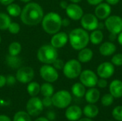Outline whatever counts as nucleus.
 Segmentation results:
<instances>
[{
    "label": "nucleus",
    "mask_w": 122,
    "mask_h": 121,
    "mask_svg": "<svg viewBox=\"0 0 122 121\" xmlns=\"http://www.w3.org/2000/svg\"><path fill=\"white\" fill-rule=\"evenodd\" d=\"M44 16V10L41 5L29 1L21 10L20 19L26 26H36L41 22Z\"/></svg>",
    "instance_id": "obj_1"
},
{
    "label": "nucleus",
    "mask_w": 122,
    "mask_h": 121,
    "mask_svg": "<svg viewBox=\"0 0 122 121\" xmlns=\"http://www.w3.org/2000/svg\"><path fill=\"white\" fill-rule=\"evenodd\" d=\"M69 41L71 46L76 51L86 47L90 41L89 34L83 28H76L69 34Z\"/></svg>",
    "instance_id": "obj_2"
},
{
    "label": "nucleus",
    "mask_w": 122,
    "mask_h": 121,
    "mask_svg": "<svg viewBox=\"0 0 122 121\" xmlns=\"http://www.w3.org/2000/svg\"><path fill=\"white\" fill-rule=\"evenodd\" d=\"M61 21L62 19L59 14L51 11L44 16L41 23L43 30L46 34L53 35L60 31L62 26Z\"/></svg>",
    "instance_id": "obj_3"
},
{
    "label": "nucleus",
    "mask_w": 122,
    "mask_h": 121,
    "mask_svg": "<svg viewBox=\"0 0 122 121\" xmlns=\"http://www.w3.org/2000/svg\"><path fill=\"white\" fill-rule=\"evenodd\" d=\"M58 56L57 49L51 44L41 46L36 53L37 59L44 64H52L54 61L58 58Z\"/></svg>",
    "instance_id": "obj_4"
},
{
    "label": "nucleus",
    "mask_w": 122,
    "mask_h": 121,
    "mask_svg": "<svg viewBox=\"0 0 122 121\" xmlns=\"http://www.w3.org/2000/svg\"><path fill=\"white\" fill-rule=\"evenodd\" d=\"M51 99L53 106L57 108L64 109L70 106L72 101V96L68 91L61 90L54 93L51 96Z\"/></svg>",
    "instance_id": "obj_5"
},
{
    "label": "nucleus",
    "mask_w": 122,
    "mask_h": 121,
    "mask_svg": "<svg viewBox=\"0 0 122 121\" xmlns=\"http://www.w3.org/2000/svg\"><path fill=\"white\" fill-rule=\"evenodd\" d=\"M64 75L69 79H75L82 71L81 63L76 59H71L65 63L63 68Z\"/></svg>",
    "instance_id": "obj_6"
},
{
    "label": "nucleus",
    "mask_w": 122,
    "mask_h": 121,
    "mask_svg": "<svg viewBox=\"0 0 122 121\" xmlns=\"http://www.w3.org/2000/svg\"><path fill=\"white\" fill-rule=\"evenodd\" d=\"M39 73L43 80L48 83H54L59 78L58 71L51 64H44L39 69Z\"/></svg>",
    "instance_id": "obj_7"
},
{
    "label": "nucleus",
    "mask_w": 122,
    "mask_h": 121,
    "mask_svg": "<svg viewBox=\"0 0 122 121\" xmlns=\"http://www.w3.org/2000/svg\"><path fill=\"white\" fill-rule=\"evenodd\" d=\"M104 26L109 33L117 35L122 31V18L117 15H110L105 19Z\"/></svg>",
    "instance_id": "obj_8"
},
{
    "label": "nucleus",
    "mask_w": 122,
    "mask_h": 121,
    "mask_svg": "<svg viewBox=\"0 0 122 121\" xmlns=\"http://www.w3.org/2000/svg\"><path fill=\"white\" fill-rule=\"evenodd\" d=\"M26 109L30 116H38L44 110L42 101L36 96L31 97L26 103Z\"/></svg>",
    "instance_id": "obj_9"
},
{
    "label": "nucleus",
    "mask_w": 122,
    "mask_h": 121,
    "mask_svg": "<svg viewBox=\"0 0 122 121\" xmlns=\"http://www.w3.org/2000/svg\"><path fill=\"white\" fill-rule=\"evenodd\" d=\"M79 77L80 82L85 87L87 88L95 87L99 79L97 74L90 69H86L82 71Z\"/></svg>",
    "instance_id": "obj_10"
},
{
    "label": "nucleus",
    "mask_w": 122,
    "mask_h": 121,
    "mask_svg": "<svg viewBox=\"0 0 122 121\" xmlns=\"http://www.w3.org/2000/svg\"><path fill=\"white\" fill-rule=\"evenodd\" d=\"M34 78V71L30 66H23L18 68L16 73V81L21 83H29Z\"/></svg>",
    "instance_id": "obj_11"
},
{
    "label": "nucleus",
    "mask_w": 122,
    "mask_h": 121,
    "mask_svg": "<svg viewBox=\"0 0 122 121\" xmlns=\"http://www.w3.org/2000/svg\"><path fill=\"white\" fill-rule=\"evenodd\" d=\"M80 20L82 28L86 31H92L98 29L99 22V19L95 16V14L90 13L84 14Z\"/></svg>",
    "instance_id": "obj_12"
},
{
    "label": "nucleus",
    "mask_w": 122,
    "mask_h": 121,
    "mask_svg": "<svg viewBox=\"0 0 122 121\" xmlns=\"http://www.w3.org/2000/svg\"><path fill=\"white\" fill-rule=\"evenodd\" d=\"M115 71L114 66L112 62L105 61L100 63L97 68V74L98 76L102 78H111Z\"/></svg>",
    "instance_id": "obj_13"
},
{
    "label": "nucleus",
    "mask_w": 122,
    "mask_h": 121,
    "mask_svg": "<svg viewBox=\"0 0 122 121\" xmlns=\"http://www.w3.org/2000/svg\"><path fill=\"white\" fill-rule=\"evenodd\" d=\"M66 10V14L67 16L74 21H78L81 19L84 15L83 9L77 4L71 3L68 4Z\"/></svg>",
    "instance_id": "obj_14"
},
{
    "label": "nucleus",
    "mask_w": 122,
    "mask_h": 121,
    "mask_svg": "<svg viewBox=\"0 0 122 121\" xmlns=\"http://www.w3.org/2000/svg\"><path fill=\"white\" fill-rule=\"evenodd\" d=\"M69 41V35L64 31H59L53 34L51 39V45L56 49L63 48Z\"/></svg>",
    "instance_id": "obj_15"
},
{
    "label": "nucleus",
    "mask_w": 122,
    "mask_h": 121,
    "mask_svg": "<svg viewBox=\"0 0 122 121\" xmlns=\"http://www.w3.org/2000/svg\"><path fill=\"white\" fill-rule=\"evenodd\" d=\"M112 13V7L111 5L106 3H100L98 5H97L95 10H94V14L95 16L101 20L106 19L108 18Z\"/></svg>",
    "instance_id": "obj_16"
},
{
    "label": "nucleus",
    "mask_w": 122,
    "mask_h": 121,
    "mask_svg": "<svg viewBox=\"0 0 122 121\" xmlns=\"http://www.w3.org/2000/svg\"><path fill=\"white\" fill-rule=\"evenodd\" d=\"M83 115L82 109L76 105L70 106L66 108L65 111V117L69 121H79Z\"/></svg>",
    "instance_id": "obj_17"
},
{
    "label": "nucleus",
    "mask_w": 122,
    "mask_h": 121,
    "mask_svg": "<svg viewBox=\"0 0 122 121\" xmlns=\"http://www.w3.org/2000/svg\"><path fill=\"white\" fill-rule=\"evenodd\" d=\"M99 53L104 56H109L117 51V46L112 41H105L99 46Z\"/></svg>",
    "instance_id": "obj_18"
},
{
    "label": "nucleus",
    "mask_w": 122,
    "mask_h": 121,
    "mask_svg": "<svg viewBox=\"0 0 122 121\" xmlns=\"http://www.w3.org/2000/svg\"><path fill=\"white\" fill-rule=\"evenodd\" d=\"M109 93L114 98H120L122 97V81L119 79H115L109 84Z\"/></svg>",
    "instance_id": "obj_19"
},
{
    "label": "nucleus",
    "mask_w": 122,
    "mask_h": 121,
    "mask_svg": "<svg viewBox=\"0 0 122 121\" xmlns=\"http://www.w3.org/2000/svg\"><path fill=\"white\" fill-rule=\"evenodd\" d=\"M100 91L99 89L96 88L95 87L89 88L84 95L85 100L88 103H93L95 104L97 103L100 99Z\"/></svg>",
    "instance_id": "obj_20"
},
{
    "label": "nucleus",
    "mask_w": 122,
    "mask_h": 121,
    "mask_svg": "<svg viewBox=\"0 0 122 121\" xmlns=\"http://www.w3.org/2000/svg\"><path fill=\"white\" fill-rule=\"evenodd\" d=\"M94 56V53L91 48L85 47L81 50L78 53V61L80 63H85L89 62Z\"/></svg>",
    "instance_id": "obj_21"
},
{
    "label": "nucleus",
    "mask_w": 122,
    "mask_h": 121,
    "mask_svg": "<svg viewBox=\"0 0 122 121\" xmlns=\"http://www.w3.org/2000/svg\"><path fill=\"white\" fill-rule=\"evenodd\" d=\"M83 111V114L86 117L89 118H96L99 113V108L93 103H88L86 106H84Z\"/></svg>",
    "instance_id": "obj_22"
},
{
    "label": "nucleus",
    "mask_w": 122,
    "mask_h": 121,
    "mask_svg": "<svg viewBox=\"0 0 122 121\" xmlns=\"http://www.w3.org/2000/svg\"><path fill=\"white\" fill-rule=\"evenodd\" d=\"M6 63L12 69H18L21 67L22 61L19 56H11L8 54L6 57Z\"/></svg>",
    "instance_id": "obj_23"
},
{
    "label": "nucleus",
    "mask_w": 122,
    "mask_h": 121,
    "mask_svg": "<svg viewBox=\"0 0 122 121\" xmlns=\"http://www.w3.org/2000/svg\"><path fill=\"white\" fill-rule=\"evenodd\" d=\"M86 87L80 82L76 83L71 86V93L72 94L77 98H82L86 93Z\"/></svg>",
    "instance_id": "obj_24"
},
{
    "label": "nucleus",
    "mask_w": 122,
    "mask_h": 121,
    "mask_svg": "<svg viewBox=\"0 0 122 121\" xmlns=\"http://www.w3.org/2000/svg\"><path fill=\"white\" fill-rule=\"evenodd\" d=\"M104 39V34L100 29H95L92 31L91 34L89 35V40L92 44L94 45L100 44Z\"/></svg>",
    "instance_id": "obj_25"
},
{
    "label": "nucleus",
    "mask_w": 122,
    "mask_h": 121,
    "mask_svg": "<svg viewBox=\"0 0 122 121\" xmlns=\"http://www.w3.org/2000/svg\"><path fill=\"white\" fill-rule=\"evenodd\" d=\"M6 9L7 14L10 16H13V17H16V16H20L21 10H22L19 4H15L14 2L7 5Z\"/></svg>",
    "instance_id": "obj_26"
},
{
    "label": "nucleus",
    "mask_w": 122,
    "mask_h": 121,
    "mask_svg": "<svg viewBox=\"0 0 122 121\" xmlns=\"http://www.w3.org/2000/svg\"><path fill=\"white\" fill-rule=\"evenodd\" d=\"M40 92L44 97H51L54 94V88L51 83L46 82L41 86Z\"/></svg>",
    "instance_id": "obj_27"
},
{
    "label": "nucleus",
    "mask_w": 122,
    "mask_h": 121,
    "mask_svg": "<svg viewBox=\"0 0 122 121\" xmlns=\"http://www.w3.org/2000/svg\"><path fill=\"white\" fill-rule=\"evenodd\" d=\"M40 88L41 86L37 82L31 81L29 83L26 87V91L29 96L34 97V96H36L40 93Z\"/></svg>",
    "instance_id": "obj_28"
},
{
    "label": "nucleus",
    "mask_w": 122,
    "mask_h": 121,
    "mask_svg": "<svg viewBox=\"0 0 122 121\" xmlns=\"http://www.w3.org/2000/svg\"><path fill=\"white\" fill-rule=\"evenodd\" d=\"M11 23V20L10 16L8 14L0 12V30L1 31L7 30Z\"/></svg>",
    "instance_id": "obj_29"
},
{
    "label": "nucleus",
    "mask_w": 122,
    "mask_h": 121,
    "mask_svg": "<svg viewBox=\"0 0 122 121\" xmlns=\"http://www.w3.org/2000/svg\"><path fill=\"white\" fill-rule=\"evenodd\" d=\"M21 45L17 41H14L11 43L8 48V52L9 55L11 56H19L21 51Z\"/></svg>",
    "instance_id": "obj_30"
},
{
    "label": "nucleus",
    "mask_w": 122,
    "mask_h": 121,
    "mask_svg": "<svg viewBox=\"0 0 122 121\" xmlns=\"http://www.w3.org/2000/svg\"><path fill=\"white\" fill-rule=\"evenodd\" d=\"M13 121H31V119L27 112L19 111L15 113L13 118Z\"/></svg>",
    "instance_id": "obj_31"
},
{
    "label": "nucleus",
    "mask_w": 122,
    "mask_h": 121,
    "mask_svg": "<svg viewBox=\"0 0 122 121\" xmlns=\"http://www.w3.org/2000/svg\"><path fill=\"white\" fill-rule=\"evenodd\" d=\"M114 98L110 93L104 94L101 98V103L105 107H109L112 106L114 103Z\"/></svg>",
    "instance_id": "obj_32"
},
{
    "label": "nucleus",
    "mask_w": 122,
    "mask_h": 121,
    "mask_svg": "<svg viewBox=\"0 0 122 121\" xmlns=\"http://www.w3.org/2000/svg\"><path fill=\"white\" fill-rule=\"evenodd\" d=\"M112 116L117 121H122V106H116L112 111Z\"/></svg>",
    "instance_id": "obj_33"
},
{
    "label": "nucleus",
    "mask_w": 122,
    "mask_h": 121,
    "mask_svg": "<svg viewBox=\"0 0 122 121\" xmlns=\"http://www.w3.org/2000/svg\"><path fill=\"white\" fill-rule=\"evenodd\" d=\"M20 29H21V27H20V25L16 23V22H11L10 24V25L9 26V28H8V31L10 34H17L19 31H20Z\"/></svg>",
    "instance_id": "obj_34"
},
{
    "label": "nucleus",
    "mask_w": 122,
    "mask_h": 121,
    "mask_svg": "<svg viewBox=\"0 0 122 121\" xmlns=\"http://www.w3.org/2000/svg\"><path fill=\"white\" fill-rule=\"evenodd\" d=\"M112 63L114 66H122V53H117L112 58Z\"/></svg>",
    "instance_id": "obj_35"
},
{
    "label": "nucleus",
    "mask_w": 122,
    "mask_h": 121,
    "mask_svg": "<svg viewBox=\"0 0 122 121\" xmlns=\"http://www.w3.org/2000/svg\"><path fill=\"white\" fill-rule=\"evenodd\" d=\"M64 64H65V63L64 62L63 60H61V59H60V58H56V59L54 61V63H52V66H53L57 71H59V70H62V69H63V68H64Z\"/></svg>",
    "instance_id": "obj_36"
},
{
    "label": "nucleus",
    "mask_w": 122,
    "mask_h": 121,
    "mask_svg": "<svg viewBox=\"0 0 122 121\" xmlns=\"http://www.w3.org/2000/svg\"><path fill=\"white\" fill-rule=\"evenodd\" d=\"M6 84L8 86H14L16 82V76H14L12 75H8L6 77Z\"/></svg>",
    "instance_id": "obj_37"
},
{
    "label": "nucleus",
    "mask_w": 122,
    "mask_h": 121,
    "mask_svg": "<svg viewBox=\"0 0 122 121\" xmlns=\"http://www.w3.org/2000/svg\"><path fill=\"white\" fill-rule=\"evenodd\" d=\"M107 85H108V82H107V79L102 78H100V79H98L97 86L99 88H105L107 86Z\"/></svg>",
    "instance_id": "obj_38"
},
{
    "label": "nucleus",
    "mask_w": 122,
    "mask_h": 121,
    "mask_svg": "<svg viewBox=\"0 0 122 121\" xmlns=\"http://www.w3.org/2000/svg\"><path fill=\"white\" fill-rule=\"evenodd\" d=\"M41 101L44 107H50L53 105L51 97H44Z\"/></svg>",
    "instance_id": "obj_39"
},
{
    "label": "nucleus",
    "mask_w": 122,
    "mask_h": 121,
    "mask_svg": "<svg viewBox=\"0 0 122 121\" xmlns=\"http://www.w3.org/2000/svg\"><path fill=\"white\" fill-rule=\"evenodd\" d=\"M6 84V76L4 75H0V88H3Z\"/></svg>",
    "instance_id": "obj_40"
},
{
    "label": "nucleus",
    "mask_w": 122,
    "mask_h": 121,
    "mask_svg": "<svg viewBox=\"0 0 122 121\" xmlns=\"http://www.w3.org/2000/svg\"><path fill=\"white\" fill-rule=\"evenodd\" d=\"M46 118L49 121H54L56 118V114L54 111H49V113L46 115Z\"/></svg>",
    "instance_id": "obj_41"
},
{
    "label": "nucleus",
    "mask_w": 122,
    "mask_h": 121,
    "mask_svg": "<svg viewBox=\"0 0 122 121\" xmlns=\"http://www.w3.org/2000/svg\"><path fill=\"white\" fill-rule=\"evenodd\" d=\"M87 2L91 4V5H93V6H97L99 4L102 3L104 0H86Z\"/></svg>",
    "instance_id": "obj_42"
},
{
    "label": "nucleus",
    "mask_w": 122,
    "mask_h": 121,
    "mask_svg": "<svg viewBox=\"0 0 122 121\" xmlns=\"http://www.w3.org/2000/svg\"><path fill=\"white\" fill-rule=\"evenodd\" d=\"M61 24L63 26H68L70 24V20L68 18H64L61 21Z\"/></svg>",
    "instance_id": "obj_43"
},
{
    "label": "nucleus",
    "mask_w": 122,
    "mask_h": 121,
    "mask_svg": "<svg viewBox=\"0 0 122 121\" xmlns=\"http://www.w3.org/2000/svg\"><path fill=\"white\" fill-rule=\"evenodd\" d=\"M15 0H0V3L2 4V5H4V6H7L11 3H13Z\"/></svg>",
    "instance_id": "obj_44"
},
{
    "label": "nucleus",
    "mask_w": 122,
    "mask_h": 121,
    "mask_svg": "<svg viewBox=\"0 0 122 121\" xmlns=\"http://www.w3.org/2000/svg\"><path fill=\"white\" fill-rule=\"evenodd\" d=\"M105 1L109 5H116L120 1V0H105Z\"/></svg>",
    "instance_id": "obj_45"
},
{
    "label": "nucleus",
    "mask_w": 122,
    "mask_h": 121,
    "mask_svg": "<svg viewBox=\"0 0 122 121\" xmlns=\"http://www.w3.org/2000/svg\"><path fill=\"white\" fill-rule=\"evenodd\" d=\"M0 121H11L10 118L5 115H0Z\"/></svg>",
    "instance_id": "obj_46"
},
{
    "label": "nucleus",
    "mask_w": 122,
    "mask_h": 121,
    "mask_svg": "<svg viewBox=\"0 0 122 121\" xmlns=\"http://www.w3.org/2000/svg\"><path fill=\"white\" fill-rule=\"evenodd\" d=\"M68 4H68L66 1H61L60 2V4H59L61 8L63 9H66V7H67V6H68Z\"/></svg>",
    "instance_id": "obj_47"
},
{
    "label": "nucleus",
    "mask_w": 122,
    "mask_h": 121,
    "mask_svg": "<svg viewBox=\"0 0 122 121\" xmlns=\"http://www.w3.org/2000/svg\"><path fill=\"white\" fill-rule=\"evenodd\" d=\"M109 41H111L113 42V41H114L117 39V34H111V33H110V35H109Z\"/></svg>",
    "instance_id": "obj_48"
},
{
    "label": "nucleus",
    "mask_w": 122,
    "mask_h": 121,
    "mask_svg": "<svg viewBox=\"0 0 122 121\" xmlns=\"http://www.w3.org/2000/svg\"><path fill=\"white\" fill-rule=\"evenodd\" d=\"M117 41H118V42H119V44L122 46V31H121L119 34V35H118V36H117Z\"/></svg>",
    "instance_id": "obj_49"
},
{
    "label": "nucleus",
    "mask_w": 122,
    "mask_h": 121,
    "mask_svg": "<svg viewBox=\"0 0 122 121\" xmlns=\"http://www.w3.org/2000/svg\"><path fill=\"white\" fill-rule=\"evenodd\" d=\"M34 121H50L47 118L45 117H40V118H37L36 119H35Z\"/></svg>",
    "instance_id": "obj_50"
},
{
    "label": "nucleus",
    "mask_w": 122,
    "mask_h": 121,
    "mask_svg": "<svg viewBox=\"0 0 122 121\" xmlns=\"http://www.w3.org/2000/svg\"><path fill=\"white\" fill-rule=\"evenodd\" d=\"M94 121L92 118H81L79 121Z\"/></svg>",
    "instance_id": "obj_51"
},
{
    "label": "nucleus",
    "mask_w": 122,
    "mask_h": 121,
    "mask_svg": "<svg viewBox=\"0 0 122 121\" xmlns=\"http://www.w3.org/2000/svg\"><path fill=\"white\" fill-rule=\"evenodd\" d=\"M71 2H72V3H75V4H78V3H79V2H81L82 0H69Z\"/></svg>",
    "instance_id": "obj_52"
},
{
    "label": "nucleus",
    "mask_w": 122,
    "mask_h": 121,
    "mask_svg": "<svg viewBox=\"0 0 122 121\" xmlns=\"http://www.w3.org/2000/svg\"><path fill=\"white\" fill-rule=\"evenodd\" d=\"M20 1H21V2H23V3H28V2H29L31 0H19Z\"/></svg>",
    "instance_id": "obj_53"
},
{
    "label": "nucleus",
    "mask_w": 122,
    "mask_h": 121,
    "mask_svg": "<svg viewBox=\"0 0 122 121\" xmlns=\"http://www.w3.org/2000/svg\"><path fill=\"white\" fill-rule=\"evenodd\" d=\"M1 36H0V44H1Z\"/></svg>",
    "instance_id": "obj_54"
},
{
    "label": "nucleus",
    "mask_w": 122,
    "mask_h": 121,
    "mask_svg": "<svg viewBox=\"0 0 122 121\" xmlns=\"http://www.w3.org/2000/svg\"></svg>",
    "instance_id": "obj_55"
}]
</instances>
